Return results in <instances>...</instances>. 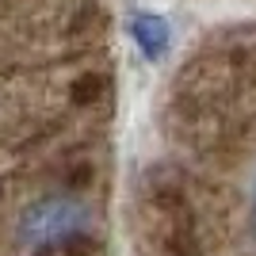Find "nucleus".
Returning a JSON list of instances; mask_svg holds the SVG:
<instances>
[{"label": "nucleus", "instance_id": "obj_1", "mask_svg": "<svg viewBox=\"0 0 256 256\" xmlns=\"http://www.w3.org/2000/svg\"><path fill=\"white\" fill-rule=\"evenodd\" d=\"M88 206L73 195H42V199H34V203L23 206L20 222H16V241H20L23 252H50V248L65 245V241H73L76 234H84L88 226Z\"/></svg>", "mask_w": 256, "mask_h": 256}, {"label": "nucleus", "instance_id": "obj_2", "mask_svg": "<svg viewBox=\"0 0 256 256\" xmlns=\"http://www.w3.org/2000/svg\"><path fill=\"white\" fill-rule=\"evenodd\" d=\"M130 38L138 42V50L146 58H164L172 42V31H168V20L164 16H153V12H138L130 20Z\"/></svg>", "mask_w": 256, "mask_h": 256}, {"label": "nucleus", "instance_id": "obj_3", "mask_svg": "<svg viewBox=\"0 0 256 256\" xmlns=\"http://www.w3.org/2000/svg\"><path fill=\"white\" fill-rule=\"evenodd\" d=\"M252 222H256V188H252Z\"/></svg>", "mask_w": 256, "mask_h": 256}]
</instances>
